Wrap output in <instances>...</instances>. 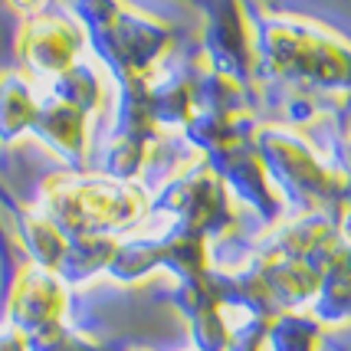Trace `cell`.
Wrapping results in <instances>:
<instances>
[{
    "mask_svg": "<svg viewBox=\"0 0 351 351\" xmlns=\"http://www.w3.org/2000/svg\"><path fill=\"white\" fill-rule=\"evenodd\" d=\"M348 152H351V148H348ZM348 174H351V154H348Z\"/></svg>",
    "mask_w": 351,
    "mask_h": 351,
    "instance_id": "cell-1",
    "label": "cell"
}]
</instances>
